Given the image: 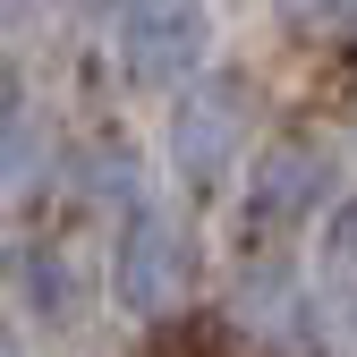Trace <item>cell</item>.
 Segmentation results:
<instances>
[{
	"instance_id": "obj_6",
	"label": "cell",
	"mask_w": 357,
	"mask_h": 357,
	"mask_svg": "<svg viewBox=\"0 0 357 357\" xmlns=\"http://www.w3.org/2000/svg\"><path fill=\"white\" fill-rule=\"evenodd\" d=\"M17 298H26V315L43 324H77L85 315V273H77V255L60 238H34L17 255Z\"/></svg>"
},
{
	"instance_id": "obj_5",
	"label": "cell",
	"mask_w": 357,
	"mask_h": 357,
	"mask_svg": "<svg viewBox=\"0 0 357 357\" xmlns=\"http://www.w3.org/2000/svg\"><path fill=\"white\" fill-rule=\"evenodd\" d=\"M221 332L238 357H306L315 349V298H306L281 264H255L221 306Z\"/></svg>"
},
{
	"instance_id": "obj_13",
	"label": "cell",
	"mask_w": 357,
	"mask_h": 357,
	"mask_svg": "<svg viewBox=\"0 0 357 357\" xmlns=\"http://www.w3.org/2000/svg\"><path fill=\"white\" fill-rule=\"evenodd\" d=\"M298 9H340V0H298Z\"/></svg>"
},
{
	"instance_id": "obj_9",
	"label": "cell",
	"mask_w": 357,
	"mask_h": 357,
	"mask_svg": "<svg viewBox=\"0 0 357 357\" xmlns=\"http://www.w3.org/2000/svg\"><path fill=\"white\" fill-rule=\"evenodd\" d=\"M43 170H52V153H43V137L9 119V128H0V204H17V196L34 188Z\"/></svg>"
},
{
	"instance_id": "obj_4",
	"label": "cell",
	"mask_w": 357,
	"mask_h": 357,
	"mask_svg": "<svg viewBox=\"0 0 357 357\" xmlns=\"http://www.w3.org/2000/svg\"><path fill=\"white\" fill-rule=\"evenodd\" d=\"M340 204V153L324 137H264L255 153V188H247V213L264 230H298V221H324Z\"/></svg>"
},
{
	"instance_id": "obj_11",
	"label": "cell",
	"mask_w": 357,
	"mask_h": 357,
	"mask_svg": "<svg viewBox=\"0 0 357 357\" xmlns=\"http://www.w3.org/2000/svg\"><path fill=\"white\" fill-rule=\"evenodd\" d=\"M68 9H128V0H68Z\"/></svg>"
},
{
	"instance_id": "obj_2",
	"label": "cell",
	"mask_w": 357,
	"mask_h": 357,
	"mask_svg": "<svg viewBox=\"0 0 357 357\" xmlns=\"http://www.w3.org/2000/svg\"><path fill=\"white\" fill-rule=\"evenodd\" d=\"M204 281V238H196V221L188 213H170V204H137L119 221V255H111V289L128 315H178V306L196 298Z\"/></svg>"
},
{
	"instance_id": "obj_1",
	"label": "cell",
	"mask_w": 357,
	"mask_h": 357,
	"mask_svg": "<svg viewBox=\"0 0 357 357\" xmlns=\"http://www.w3.org/2000/svg\"><path fill=\"white\" fill-rule=\"evenodd\" d=\"M264 153V94L247 68H204L170 102V170L188 188H221L238 162Z\"/></svg>"
},
{
	"instance_id": "obj_7",
	"label": "cell",
	"mask_w": 357,
	"mask_h": 357,
	"mask_svg": "<svg viewBox=\"0 0 357 357\" xmlns=\"http://www.w3.org/2000/svg\"><path fill=\"white\" fill-rule=\"evenodd\" d=\"M68 188H77V204H111L128 221L137 213V153L119 137H94L85 153H68Z\"/></svg>"
},
{
	"instance_id": "obj_3",
	"label": "cell",
	"mask_w": 357,
	"mask_h": 357,
	"mask_svg": "<svg viewBox=\"0 0 357 357\" xmlns=\"http://www.w3.org/2000/svg\"><path fill=\"white\" fill-rule=\"evenodd\" d=\"M213 52L204 0H128L119 9V77L128 85H196Z\"/></svg>"
},
{
	"instance_id": "obj_12",
	"label": "cell",
	"mask_w": 357,
	"mask_h": 357,
	"mask_svg": "<svg viewBox=\"0 0 357 357\" xmlns=\"http://www.w3.org/2000/svg\"><path fill=\"white\" fill-rule=\"evenodd\" d=\"M0 102H9V52H0Z\"/></svg>"
},
{
	"instance_id": "obj_8",
	"label": "cell",
	"mask_w": 357,
	"mask_h": 357,
	"mask_svg": "<svg viewBox=\"0 0 357 357\" xmlns=\"http://www.w3.org/2000/svg\"><path fill=\"white\" fill-rule=\"evenodd\" d=\"M315 281H324V298L357 306V196H340V204L324 213V247H315Z\"/></svg>"
},
{
	"instance_id": "obj_10",
	"label": "cell",
	"mask_w": 357,
	"mask_h": 357,
	"mask_svg": "<svg viewBox=\"0 0 357 357\" xmlns=\"http://www.w3.org/2000/svg\"><path fill=\"white\" fill-rule=\"evenodd\" d=\"M0 357H26V349H17V332H9V324H0Z\"/></svg>"
}]
</instances>
